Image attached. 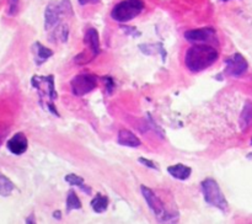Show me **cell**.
<instances>
[{"label":"cell","instance_id":"cell-1","mask_svg":"<svg viewBox=\"0 0 252 224\" xmlns=\"http://www.w3.org/2000/svg\"><path fill=\"white\" fill-rule=\"evenodd\" d=\"M218 57L219 53L214 47L208 44H194L187 51L185 63L192 73H199L213 65Z\"/></svg>","mask_w":252,"mask_h":224},{"label":"cell","instance_id":"cell-2","mask_svg":"<svg viewBox=\"0 0 252 224\" xmlns=\"http://www.w3.org/2000/svg\"><path fill=\"white\" fill-rule=\"evenodd\" d=\"M32 85L37 89L39 94V101L41 105L48 110V112H52L53 115L59 116L54 107L53 100L57 98L56 89H54V76H38L34 75L32 78Z\"/></svg>","mask_w":252,"mask_h":224},{"label":"cell","instance_id":"cell-3","mask_svg":"<svg viewBox=\"0 0 252 224\" xmlns=\"http://www.w3.org/2000/svg\"><path fill=\"white\" fill-rule=\"evenodd\" d=\"M144 9V1L143 0H123L118 2L111 11V17L115 21L128 22L137 17Z\"/></svg>","mask_w":252,"mask_h":224},{"label":"cell","instance_id":"cell-4","mask_svg":"<svg viewBox=\"0 0 252 224\" xmlns=\"http://www.w3.org/2000/svg\"><path fill=\"white\" fill-rule=\"evenodd\" d=\"M202 193H203L204 201L211 206L217 207L220 211H226L228 209V202H226L225 196L221 192L218 182L214 179H206L201 184Z\"/></svg>","mask_w":252,"mask_h":224},{"label":"cell","instance_id":"cell-5","mask_svg":"<svg viewBox=\"0 0 252 224\" xmlns=\"http://www.w3.org/2000/svg\"><path fill=\"white\" fill-rule=\"evenodd\" d=\"M140 190H142V193L144 196L145 201H147L148 206L150 207V209L153 211V213L157 216V218L159 219V222H162V223H169V222H177V217L170 216L167 213L166 208H165V204L157 194L154 193L152 189L147 186H140Z\"/></svg>","mask_w":252,"mask_h":224},{"label":"cell","instance_id":"cell-6","mask_svg":"<svg viewBox=\"0 0 252 224\" xmlns=\"http://www.w3.org/2000/svg\"><path fill=\"white\" fill-rule=\"evenodd\" d=\"M97 86V78L93 74L83 73L71 80V91L75 96H84Z\"/></svg>","mask_w":252,"mask_h":224},{"label":"cell","instance_id":"cell-7","mask_svg":"<svg viewBox=\"0 0 252 224\" xmlns=\"http://www.w3.org/2000/svg\"><path fill=\"white\" fill-rule=\"evenodd\" d=\"M248 68H249L248 61L244 58L243 54L235 53L231 57H229V58H226L225 71H224V73H225L226 75L239 78V76H241L243 74L246 73Z\"/></svg>","mask_w":252,"mask_h":224},{"label":"cell","instance_id":"cell-8","mask_svg":"<svg viewBox=\"0 0 252 224\" xmlns=\"http://www.w3.org/2000/svg\"><path fill=\"white\" fill-rule=\"evenodd\" d=\"M69 0H64L62 4H49L44 11V27L46 30L52 29L61 20L62 15L66 12V5H69Z\"/></svg>","mask_w":252,"mask_h":224},{"label":"cell","instance_id":"cell-9","mask_svg":"<svg viewBox=\"0 0 252 224\" xmlns=\"http://www.w3.org/2000/svg\"><path fill=\"white\" fill-rule=\"evenodd\" d=\"M29 148V140H27L26 135L24 133L19 132L16 134L12 135L7 142V149L15 155H21Z\"/></svg>","mask_w":252,"mask_h":224},{"label":"cell","instance_id":"cell-10","mask_svg":"<svg viewBox=\"0 0 252 224\" xmlns=\"http://www.w3.org/2000/svg\"><path fill=\"white\" fill-rule=\"evenodd\" d=\"M216 33L213 29L211 27H206V29H198V30H191L185 33V38L192 43H201V42H206L211 38L213 34Z\"/></svg>","mask_w":252,"mask_h":224},{"label":"cell","instance_id":"cell-11","mask_svg":"<svg viewBox=\"0 0 252 224\" xmlns=\"http://www.w3.org/2000/svg\"><path fill=\"white\" fill-rule=\"evenodd\" d=\"M86 46H89L90 49L91 58L95 59L100 53V38H98V32L95 29H89L85 33L84 38Z\"/></svg>","mask_w":252,"mask_h":224},{"label":"cell","instance_id":"cell-12","mask_svg":"<svg viewBox=\"0 0 252 224\" xmlns=\"http://www.w3.org/2000/svg\"><path fill=\"white\" fill-rule=\"evenodd\" d=\"M32 52H33L34 56V62H36L37 65H41L48 58H51L53 56V51L47 47H44L43 44L39 43V42H34L33 46H32Z\"/></svg>","mask_w":252,"mask_h":224},{"label":"cell","instance_id":"cell-13","mask_svg":"<svg viewBox=\"0 0 252 224\" xmlns=\"http://www.w3.org/2000/svg\"><path fill=\"white\" fill-rule=\"evenodd\" d=\"M118 143L121 145L130 148H137L140 145V139L133 132L128 129H122L118 133Z\"/></svg>","mask_w":252,"mask_h":224},{"label":"cell","instance_id":"cell-14","mask_svg":"<svg viewBox=\"0 0 252 224\" xmlns=\"http://www.w3.org/2000/svg\"><path fill=\"white\" fill-rule=\"evenodd\" d=\"M167 171H169V174L171 175L172 177H175V179L185 181V180H187L189 176H191L192 169L184 164H176L167 167Z\"/></svg>","mask_w":252,"mask_h":224},{"label":"cell","instance_id":"cell-15","mask_svg":"<svg viewBox=\"0 0 252 224\" xmlns=\"http://www.w3.org/2000/svg\"><path fill=\"white\" fill-rule=\"evenodd\" d=\"M239 125H240L241 130H246L252 127V102L245 103V106L243 108V112L240 115Z\"/></svg>","mask_w":252,"mask_h":224},{"label":"cell","instance_id":"cell-16","mask_svg":"<svg viewBox=\"0 0 252 224\" xmlns=\"http://www.w3.org/2000/svg\"><path fill=\"white\" fill-rule=\"evenodd\" d=\"M91 207H93L94 211L97 212V213H102V212H105L106 209H107L108 198L106 196H103V194L97 193L95 198L91 201Z\"/></svg>","mask_w":252,"mask_h":224},{"label":"cell","instance_id":"cell-17","mask_svg":"<svg viewBox=\"0 0 252 224\" xmlns=\"http://www.w3.org/2000/svg\"><path fill=\"white\" fill-rule=\"evenodd\" d=\"M81 202L79 197L76 196L74 190H69L68 196H66V212H70L73 209H81Z\"/></svg>","mask_w":252,"mask_h":224},{"label":"cell","instance_id":"cell-18","mask_svg":"<svg viewBox=\"0 0 252 224\" xmlns=\"http://www.w3.org/2000/svg\"><path fill=\"white\" fill-rule=\"evenodd\" d=\"M65 181L68 182V184L73 185V186L80 187V189L83 190V191L85 192V193H88V194L91 193L90 187H86L85 185H84V179H83V177L78 176V175H75V174H68V175H66V176H65Z\"/></svg>","mask_w":252,"mask_h":224},{"label":"cell","instance_id":"cell-19","mask_svg":"<svg viewBox=\"0 0 252 224\" xmlns=\"http://www.w3.org/2000/svg\"><path fill=\"white\" fill-rule=\"evenodd\" d=\"M14 189L15 186L14 184L10 181V179H7L4 175H0V194L4 197L10 196L11 192L14 191Z\"/></svg>","mask_w":252,"mask_h":224},{"label":"cell","instance_id":"cell-20","mask_svg":"<svg viewBox=\"0 0 252 224\" xmlns=\"http://www.w3.org/2000/svg\"><path fill=\"white\" fill-rule=\"evenodd\" d=\"M19 11V0H9V15L14 16Z\"/></svg>","mask_w":252,"mask_h":224},{"label":"cell","instance_id":"cell-21","mask_svg":"<svg viewBox=\"0 0 252 224\" xmlns=\"http://www.w3.org/2000/svg\"><path fill=\"white\" fill-rule=\"evenodd\" d=\"M139 162L140 164H143V165H145V166H148V167H150V169H155V170H159V166H158L157 164H154V162L152 161V160H149V159H145V158H139Z\"/></svg>","mask_w":252,"mask_h":224},{"label":"cell","instance_id":"cell-22","mask_svg":"<svg viewBox=\"0 0 252 224\" xmlns=\"http://www.w3.org/2000/svg\"><path fill=\"white\" fill-rule=\"evenodd\" d=\"M80 5H88V4H95L98 0H78Z\"/></svg>","mask_w":252,"mask_h":224},{"label":"cell","instance_id":"cell-23","mask_svg":"<svg viewBox=\"0 0 252 224\" xmlns=\"http://www.w3.org/2000/svg\"><path fill=\"white\" fill-rule=\"evenodd\" d=\"M54 217H56V218H61V213H59V212H56V213H54Z\"/></svg>","mask_w":252,"mask_h":224},{"label":"cell","instance_id":"cell-24","mask_svg":"<svg viewBox=\"0 0 252 224\" xmlns=\"http://www.w3.org/2000/svg\"><path fill=\"white\" fill-rule=\"evenodd\" d=\"M223 1H229V0H223Z\"/></svg>","mask_w":252,"mask_h":224},{"label":"cell","instance_id":"cell-25","mask_svg":"<svg viewBox=\"0 0 252 224\" xmlns=\"http://www.w3.org/2000/svg\"><path fill=\"white\" fill-rule=\"evenodd\" d=\"M251 145H252V138H251Z\"/></svg>","mask_w":252,"mask_h":224}]
</instances>
